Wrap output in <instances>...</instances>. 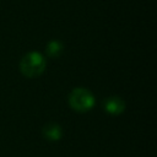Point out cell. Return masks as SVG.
I'll use <instances>...</instances> for the list:
<instances>
[{"instance_id": "6da1fadb", "label": "cell", "mask_w": 157, "mask_h": 157, "mask_svg": "<svg viewBox=\"0 0 157 157\" xmlns=\"http://www.w3.org/2000/svg\"><path fill=\"white\" fill-rule=\"evenodd\" d=\"M18 67L25 77L36 78L44 72L47 67V60L39 52H28L21 58Z\"/></svg>"}, {"instance_id": "277c9868", "label": "cell", "mask_w": 157, "mask_h": 157, "mask_svg": "<svg viewBox=\"0 0 157 157\" xmlns=\"http://www.w3.org/2000/svg\"><path fill=\"white\" fill-rule=\"evenodd\" d=\"M42 136L48 141H59L63 137V129L58 123H47L42 128Z\"/></svg>"}, {"instance_id": "3957f363", "label": "cell", "mask_w": 157, "mask_h": 157, "mask_svg": "<svg viewBox=\"0 0 157 157\" xmlns=\"http://www.w3.org/2000/svg\"><path fill=\"white\" fill-rule=\"evenodd\" d=\"M103 110L110 115H120L124 113L126 104L125 101L119 96H109L103 99Z\"/></svg>"}, {"instance_id": "7a4b0ae2", "label": "cell", "mask_w": 157, "mask_h": 157, "mask_svg": "<svg viewBox=\"0 0 157 157\" xmlns=\"http://www.w3.org/2000/svg\"><path fill=\"white\" fill-rule=\"evenodd\" d=\"M69 105L77 113H86L94 107L96 99L93 93L85 87H75L67 97Z\"/></svg>"}, {"instance_id": "5b68a950", "label": "cell", "mask_w": 157, "mask_h": 157, "mask_svg": "<svg viewBox=\"0 0 157 157\" xmlns=\"http://www.w3.org/2000/svg\"><path fill=\"white\" fill-rule=\"evenodd\" d=\"M63 50H64V45L60 40H50L47 43V47H45V54L49 56V58H59L61 54H63Z\"/></svg>"}]
</instances>
